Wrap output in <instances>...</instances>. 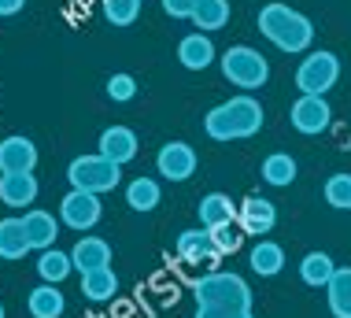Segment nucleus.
Returning <instances> with one entry per match:
<instances>
[{"label":"nucleus","mask_w":351,"mask_h":318,"mask_svg":"<svg viewBox=\"0 0 351 318\" xmlns=\"http://www.w3.org/2000/svg\"><path fill=\"white\" fill-rule=\"evenodd\" d=\"M200 318H252V311H196Z\"/></svg>","instance_id":"36"},{"label":"nucleus","mask_w":351,"mask_h":318,"mask_svg":"<svg viewBox=\"0 0 351 318\" xmlns=\"http://www.w3.org/2000/svg\"><path fill=\"white\" fill-rule=\"evenodd\" d=\"M193 23L196 30L211 34V30H222L230 23V0H200V8L193 12Z\"/></svg>","instance_id":"28"},{"label":"nucleus","mask_w":351,"mask_h":318,"mask_svg":"<svg viewBox=\"0 0 351 318\" xmlns=\"http://www.w3.org/2000/svg\"><path fill=\"white\" fill-rule=\"evenodd\" d=\"M159 196H163V189H159L156 178H134V181L126 185V207H134L137 215L156 211V207H159Z\"/></svg>","instance_id":"26"},{"label":"nucleus","mask_w":351,"mask_h":318,"mask_svg":"<svg viewBox=\"0 0 351 318\" xmlns=\"http://www.w3.org/2000/svg\"><path fill=\"white\" fill-rule=\"evenodd\" d=\"M226 115H230V122H233V137L237 141H244V137H255V133L263 130V108H259V100L248 93H237L230 96V100L222 104Z\"/></svg>","instance_id":"9"},{"label":"nucleus","mask_w":351,"mask_h":318,"mask_svg":"<svg viewBox=\"0 0 351 318\" xmlns=\"http://www.w3.org/2000/svg\"><path fill=\"white\" fill-rule=\"evenodd\" d=\"M337 78H340V60L326 48L307 52V60H300L296 67V89L311 96H326L337 85Z\"/></svg>","instance_id":"5"},{"label":"nucleus","mask_w":351,"mask_h":318,"mask_svg":"<svg viewBox=\"0 0 351 318\" xmlns=\"http://www.w3.org/2000/svg\"><path fill=\"white\" fill-rule=\"evenodd\" d=\"M71 259L78 274H93L100 266H111V245L104 237H78V245L71 248Z\"/></svg>","instance_id":"14"},{"label":"nucleus","mask_w":351,"mask_h":318,"mask_svg":"<svg viewBox=\"0 0 351 318\" xmlns=\"http://www.w3.org/2000/svg\"><path fill=\"white\" fill-rule=\"evenodd\" d=\"M67 181H71V189H85V192H97L100 196V192H111L122 181V167L111 163L108 156H100V152H93V156L71 159Z\"/></svg>","instance_id":"4"},{"label":"nucleus","mask_w":351,"mask_h":318,"mask_svg":"<svg viewBox=\"0 0 351 318\" xmlns=\"http://www.w3.org/2000/svg\"><path fill=\"white\" fill-rule=\"evenodd\" d=\"M196 215H200V226L215 229V226L237 218V204L226 196V192H207V196L200 200V207H196Z\"/></svg>","instance_id":"21"},{"label":"nucleus","mask_w":351,"mask_h":318,"mask_svg":"<svg viewBox=\"0 0 351 318\" xmlns=\"http://www.w3.org/2000/svg\"><path fill=\"white\" fill-rule=\"evenodd\" d=\"M237 223L248 237H267L278 223V207L267 196H248L244 204H237Z\"/></svg>","instance_id":"11"},{"label":"nucleus","mask_w":351,"mask_h":318,"mask_svg":"<svg viewBox=\"0 0 351 318\" xmlns=\"http://www.w3.org/2000/svg\"><path fill=\"white\" fill-rule=\"evenodd\" d=\"M0 318H8V315H4V304H0Z\"/></svg>","instance_id":"37"},{"label":"nucleus","mask_w":351,"mask_h":318,"mask_svg":"<svg viewBox=\"0 0 351 318\" xmlns=\"http://www.w3.org/2000/svg\"><path fill=\"white\" fill-rule=\"evenodd\" d=\"M211 237H215V245H218V252L222 255H230V252H237V248L244 245V229H241V223L237 218H230V223H222V226H215L211 229Z\"/></svg>","instance_id":"30"},{"label":"nucleus","mask_w":351,"mask_h":318,"mask_svg":"<svg viewBox=\"0 0 351 318\" xmlns=\"http://www.w3.org/2000/svg\"><path fill=\"white\" fill-rule=\"evenodd\" d=\"M23 226H26V237H30V248H34V252L56 248V237H60V218H52L49 211L30 207V211L23 215Z\"/></svg>","instance_id":"15"},{"label":"nucleus","mask_w":351,"mask_h":318,"mask_svg":"<svg viewBox=\"0 0 351 318\" xmlns=\"http://www.w3.org/2000/svg\"><path fill=\"white\" fill-rule=\"evenodd\" d=\"M289 119H292V130H296V133H303V137H315V133L329 130V122H333V108L326 104V96L300 93V100L292 104Z\"/></svg>","instance_id":"6"},{"label":"nucleus","mask_w":351,"mask_h":318,"mask_svg":"<svg viewBox=\"0 0 351 318\" xmlns=\"http://www.w3.org/2000/svg\"><path fill=\"white\" fill-rule=\"evenodd\" d=\"M326 300L333 318H351V266H337V274L326 285Z\"/></svg>","instance_id":"20"},{"label":"nucleus","mask_w":351,"mask_h":318,"mask_svg":"<svg viewBox=\"0 0 351 318\" xmlns=\"http://www.w3.org/2000/svg\"><path fill=\"white\" fill-rule=\"evenodd\" d=\"M178 255H182L185 263H215L222 252H218L211 229H207V226H196V229L178 234Z\"/></svg>","instance_id":"12"},{"label":"nucleus","mask_w":351,"mask_h":318,"mask_svg":"<svg viewBox=\"0 0 351 318\" xmlns=\"http://www.w3.org/2000/svg\"><path fill=\"white\" fill-rule=\"evenodd\" d=\"M115 293H119V277H115L111 266H100V271H93V274H82V296L85 300L104 304V300H111Z\"/></svg>","instance_id":"25"},{"label":"nucleus","mask_w":351,"mask_h":318,"mask_svg":"<svg viewBox=\"0 0 351 318\" xmlns=\"http://www.w3.org/2000/svg\"><path fill=\"white\" fill-rule=\"evenodd\" d=\"M141 4H145V0H100L104 19H108L111 26H134L137 15H141Z\"/></svg>","instance_id":"29"},{"label":"nucleus","mask_w":351,"mask_h":318,"mask_svg":"<svg viewBox=\"0 0 351 318\" xmlns=\"http://www.w3.org/2000/svg\"><path fill=\"white\" fill-rule=\"evenodd\" d=\"M108 96H111L115 104L134 100V96H137V82H134V74H111V78H108Z\"/></svg>","instance_id":"33"},{"label":"nucleus","mask_w":351,"mask_h":318,"mask_svg":"<svg viewBox=\"0 0 351 318\" xmlns=\"http://www.w3.org/2000/svg\"><path fill=\"white\" fill-rule=\"evenodd\" d=\"M100 215H104V207H100V196H97V192L71 189L67 196L60 200V218H63L71 229H78V234H85V229L97 226Z\"/></svg>","instance_id":"7"},{"label":"nucleus","mask_w":351,"mask_h":318,"mask_svg":"<svg viewBox=\"0 0 351 318\" xmlns=\"http://www.w3.org/2000/svg\"><path fill=\"white\" fill-rule=\"evenodd\" d=\"M34 248H30V237H26V226L23 218H0V259L15 263V259H26Z\"/></svg>","instance_id":"18"},{"label":"nucleus","mask_w":351,"mask_h":318,"mask_svg":"<svg viewBox=\"0 0 351 318\" xmlns=\"http://www.w3.org/2000/svg\"><path fill=\"white\" fill-rule=\"evenodd\" d=\"M156 170L167 181H189L196 174V148L185 141H167L156 156Z\"/></svg>","instance_id":"8"},{"label":"nucleus","mask_w":351,"mask_h":318,"mask_svg":"<svg viewBox=\"0 0 351 318\" xmlns=\"http://www.w3.org/2000/svg\"><path fill=\"white\" fill-rule=\"evenodd\" d=\"M178 60H182L185 71H207V67L215 63V41L204 30L189 34V37H182V45H178Z\"/></svg>","instance_id":"16"},{"label":"nucleus","mask_w":351,"mask_h":318,"mask_svg":"<svg viewBox=\"0 0 351 318\" xmlns=\"http://www.w3.org/2000/svg\"><path fill=\"white\" fill-rule=\"evenodd\" d=\"M71 271H74L71 252H60V248H45V252H37V274H41V282L60 285L63 277H71Z\"/></svg>","instance_id":"22"},{"label":"nucleus","mask_w":351,"mask_h":318,"mask_svg":"<svg viewBox=\"0 0 351 318\" xmlns=\"http://www.w3.org/2000/svg\"><path fill=\"white\" fill-rule=\"evenodd\" d=\"M259 34L267 37L274 48H281V52H289V56H300L315 45V26H311V19L303 12H296V8H289V4H278V0L259 12Z\"/></svg>","instance_id":"1"},{"label":"nucleus","mask_w":351,"mask_h":318,"mask_svg":"<svg viewBox=\"0 0 351 318\" xmlns=\"http://www.w3.org/2000/svg\"><path fill=\"white\" fill-rule=\"evenodd\" d=\"M196 8H200V0H163V12L170 19H193Z\"/></svg>","instance_id":"34"},{"label":"nucleus","mask_w":351,"mask_h":318,"mask_svg":"<svg viewBox=\"0 0 351 318\" xmlns=\"http://www.w3.org/2000/svg\"><path fill=\"white\" fill-rule=\"evenodd\" d=\"M97 152L108 156L111 163H119V167H126V163L137 156V133L130 126H108L97 141Z\"/></svg>","instance_id":"13"},{"label":"nucleus","mask_w":351,"mask_h":318,"mask_svg":"<svg viewBox=\"0 0 351 318\" xmlns=\"http://www.w3.org/2000/svg\"><path fill=\"white\" fill-rule=\"evenodd\" d=\"M37 192H41V185H37L34 170H30V174H0V204L30 207L37 200Z\"/></svg>","instance_id":"17"},{"label":"nucleus","mask_w":351,"mask_h":318,"mask_svg":"<svg viewBox=\"0 0 351 318\" xmlns=\"http://www.w3.org/2000/svg\"><path fill=\"white\" fill-rule=\"evenodd\" d=\"M193 300L200 311H252V288L241 274L211 271L193 285Z\"/></svg>","instance_id":"2"},{"label":"nucleus","mask_w":351,"mask_h":318,"mask_svg":"<svg viewBox=\"0 0 351 318\" xmlns=\"http://www.w3.org/2000/svg\"><path fill=\"white\" fill-rule=\"evenodd\" d=\"M26 8V0H0V19H12Z\"/></svg>","instance_id":"35"},{"label":"nucleus","mask_w":351,"mask_h":318,"mask_svg":"<svg viewBox=\"0 0 351 318\" xmlns=\"http://www.w3.org/2000/svg\"><path fill=\"white\" fill-rule=\"evenodd\" d=\"M218 67H222L226 82L237 85V89H263L270 78V63L263 52H255L248 45H233L218 56Z\"/></svg>","instance_id":"3"},{"label":"nucleus","mask_w":351,"mask_h":318,"mask_svg":"<svg viewBox=\"0 0 351 318\" xmlns=\"http://www.w3.org/2000/svg\"><path fill=\"white\" fill-rule=\"evenodd\" d=\"M26 307H30L34 318H60L63 311H67V296L60 293V285L41 282L30 296H26Z\"/></svg>","instance_id":"19"},{"label":"nucleus","mask_w":351,"mask_h":318,"mask_svg":"<svg viewBox=\"0 0 351 318\" xmlns=\"http://www.w3.org/2000/svg\"><path fill=\"white\" fill-rule=\"evenodd\" d=\"M296 174H300V167H296V159H292L289 152H274V156L263 159V181H267V185L285 189V185L296 181Z\"/></svg>","instance_id":"27"},{"label":"nucleus","mask_w":351,"mask_h":318,"mask_svg":"<svg viewBox=\"0 0 351 318\" xmlns=\"http://www.w3.org/2000/svg\"><path fill=\"white\" fill-rule=\"evenodd\" d=\"M204 130H207V137H211V141H237V137H233V122H230V115H226L222 104L207 111Z\"/></svg>","instance_id":"32"},{"label":"nucleus","mask_w":351,"mask_h":318,"mask_svg":"<svg viewBox=\"0 0 351 318\" xmlns=\"http://www.w3.org/2000/svg\"><path fill=\"white\" fill-rule=\"evenodd\" d=\"M248 266L259 277H274V274H281V266H285V252H281V245L278 240H259V245L252 248V255H248Z\"/></svg>","instance_id":"24"},{"label":"nucleus","mask_w":351,"mask_h":318,"mask_svg":"<svg viewBox=\"0 0 351 318\" xmlns=\"http://www.w3.org/2000/svg\"><path fill=\"white\" fill-rule=\"evenodd\" d=\"M333 274H337V263L326 252H307L300 259V277H303V285H311V288H326Z\"/></svg>","instance_id":"23"},{"label":"nucleus","mask_w":351,"mask_h":318,"mask_svg":"<svg viewBox=\"0 0 351 318\" xmlns=\"http://www.w3.org/2000/svg\"><path fill=\"white\" fill-rule=\"evenodd\" d=\"M326 204L329 207H340V211H351V174H333L326 181Z\"/></svg>","instance_id":"31"},{"label":"nucleus","mask_w":351,"mask_h":318,"mask_svg":"<svg viewBox=\"0 0 351 318\" xmlns=\"http://www.w3.org/2000/svg\"><path fill=\"white\" fill-rule=\"evenodd\" d=\"M196 318H200V315H196Z\"/></svg>","instance_id":"38"},{"label":"nucleus","mask_w":351,"mask_h":318,"mask_svg":"<svg viewBox=\"0 0 351 318\" xmlns=\"http://www.w3.org/2000/svg\"><path fill=\"white\" fill-rule=\"evenodd\" d=\"M37 167V144L23 133L0 141V174H30Z\"/></svg>","instance_id":"10"}]
</instances>
